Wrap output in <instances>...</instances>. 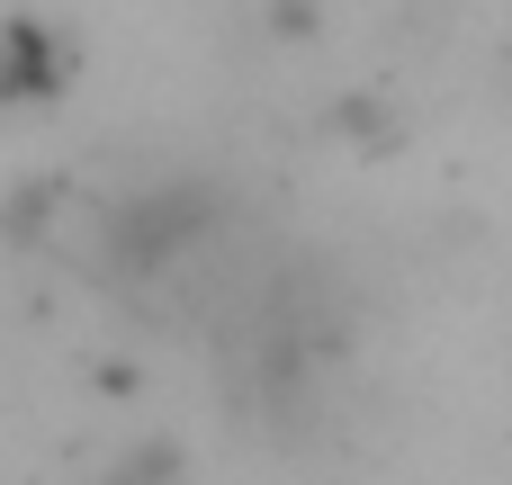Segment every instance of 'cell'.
Masks as SVG:
<instances>
[{
	"label": "cell",
	"instance_id": "6da1fadb",
	"mask_svg": "<svg viewBox=\"0 0 512 485\" xmlns=\"http://www.w3.org/2000/svg\"><path fill=\"white\" fill-rule=\"evenodd\" d=\"M216 216H225V189H207V180H153L144 198H126V207L108 216V243H117L126 270H153V261L207 243Z\"/></svg>",
	"mask_w": 512,
	"mask_h": 485
},
{
	"label": "cell",
	"instance_id": "7a4b0ae2",
	"mask_svg": "<svg viewBox=\"0 0 512 485\" xmlns=\"http://www.w3.org/2000/svg\"><path fill=\"white\" fill-rule=\"evenodd\" d=\"M99 485H180V441H135Z\"/></svg>",
	"mask_w": 512,
	"mask_h": 485
},
{
	"label": "cell",
	"instance_id": "3957f363",
	"mask_svg": "<svg viewBox=\"0 0 512 485\" xmlns=\"http://www.w3.org/2000/svg\"><path fill=\"white\" fill-rule=\"evenodd\" d=\"M270 27L279 36H315V0H270Z\"/></svg>",
	"mask_w": 512,
	"mask_h": 485
}]
</instances>
